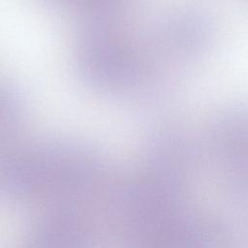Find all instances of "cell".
I'll use <instances>...</instances> for the list:
<instances>
[{
	"mask_svg": "<svg viewBox=\"0 0 248 248\" xmlns=\"http://www.w3.org/2000/svg\"><path fill=\"white\" fill-rule=\"evenodd\" d=\"M226 248H248V222H240L232 229L227 228Z\"/></svg>",
	"mask_w": 248,
	"mask_h": 248,
	"instance_id": "6da1fadb",
	"label": "cell"
}]
</instances>
